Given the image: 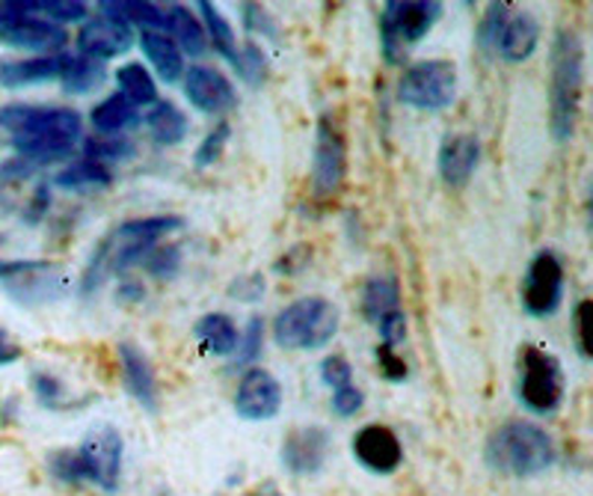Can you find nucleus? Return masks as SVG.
Listing matches in <instances>:
<instances>
[{"instance_id":"f257e3e1","label":"nucleus","mask_w":593,"mask_h":496,"mask_svg":"<svg viewBox=\"0 0 593 496\" xmlns=\"http://www.w3.org/2000/svg\"><path fill=\"white\" fill-rule=\"evenodd\" d=\"M181 226H185V217L178 215L137 217V220L119 224L111 235H104L102 244L95 247V254L90 256L81 291L93 294L111 273H125L131 265H139L152 247H158L167 235L178 232Z\"/></svg>"},{"instance_id":"f03ea898","label":"nucleus","mask_w":593,"mask_h":496,"mask_svg":"<svg viewBox=\"0 0 593 496\" xmlns=\"http://www.w3.org/2000/svg\"><path fill=\"white\" fill-rule=\"evenodd\" d=\"M558 452L547 428L529 420H508L492 431L483 446V461L492 473L508 478L543 476L555 464Z\"/></svg>"},{"instance_id":"7ed1b4c3","label":"nucleus","mask_w":593,"mask_h":496,"mask_svg":"<svg viewBox=\"0 0 593 496\" xmlns=\"http://www.w3.org/2000/svg\"><path fill=\"white\" fill-rule=\"evenodd\" d=\"M584 95V45L573 28L558 30L552 42L549 81V128L558 143L573 141Z\"/></svg>"},{"instance_id":"20e7f679","label":"nucleus","mask_w":593,"mask_h":496,"mask_svg":"<svg viewBox=\"0 0 593 496\" xmlns=\"http://www.w3.org/2000/svg\"><path fill=\"white\" fill-rule=\"evenodd\" d=\"M81 128H84L81 113L72 107L28 104L21 128L12 134V149L33 167H48V164H56L72 155Z\"/></svg>"},{"instance_id":"39448f33","label":"nucleus","mask_w":593,"mask_h":496,"mask_svg":"<svg viewBox=\"0 0 593 496\" xmlns=\"http://www.w3.org/2000/svg\"><path fill=\"white\" fill-rule=\"evenodd\" d=\"M339 324H342V316L333 300L309 294V298L288 303L273 319V339L279 348H288V351H318L333 342Z\"/></svg>"},{"instance_id":"423d86ee","label":"nucleus","mask_w":593,"mask_h":496,"mask_svg":"<svg viewBox=\"0 0 593 496\" xmlns=\"http://www.w3.org/2000/svg\"><path fill=\"white\" fill-rule=\"evenodd\" d=\"M519 404L531 413L549 416L564 404V369L552 351L540 345L519 348Z\"/></svg>"},{"instance_id":"0eeeda50","label":"nucleus","mask_w":593,"mask_h":496,"mask_svg":"<svg viewBox=\"0 0 593 496\" xmlns=\"http://www.w3.org/2000/svg\"><path fill=\"white\" fill-rule=\"evenodd\" d=\"M443 16L439 0H389L381 10V48L389 63H400Z\"/></svg>"},{"instance_id":"6e6552de","label":"nucleus","mask_w":593,"mask_h":496,"mask_svg":"<svg viewBox=\"0 0 593 496\" xmlns=\"http://www.w3.org/2000/svg\"><path fill=\"white\" fill-rule=\"evenodd\" d=\"M0 289L24 307H45L69 294V273L48 259H10L0 262Z\"/></svg>"},{"instance_id":"1a4fd4ad","label":"nucleus","mask_w":593,"mask_h":496,"mask_svg":"<svg viewBox=\"0 0 593 496\" xmlns=\"http://www.w3.org/2000/svg\"><path fill=\"white\" fill-rule=\"evenodd\" d=\"M0 42L37 54H60L69 33L37 16L30 0H0Z\"/></svg>"},{"instance_id":"9d476101","label":"nucleus","mask_w":593,"mask_h":496,"mask_svg":"<svg viewBox=\"0 0 593 496\" xmlns=\"http://www.w3.org/2000/svg\"><path fill=\"white\" fill-rule=\"evenodd\" d=\"M457 99L455 60H418L400 75L398 102L413 111H445Z\"/></svg>"},{"instance_id":"9b49d317","label":"nucleus","mask_w":593,"mask_h":496,"mask_svg":"<svg viewBox=\"0 0 593 496\" xmlns=\"http://www.w3.org/2000/svg\"><path fill=\"white\" fill-rule=\"evenodd\" d=\"M81 469H84V485H93L104 494H116L122 485V461H125V441L122 431L111 422H98L86 431L81 446H74Z\"/></svg>"},{"instance_id":"f8f14e48","label":"nucleus","mask_w":593,"mask_h":496,"mask_svg":"<svg viewBox=\"0 0 593 496\" xmlns=\"http://www.w3.org/2000/svg\"><path fill=\"white\" fill-rule=\"evenodd\" d=\"M344 182H347V137L333 113H321L315 128V152H312V194L318 203H326L342 194Z\"/></svg>"},{"instance_id":"ddd939ff","label":"nucleus","mask_w":593,"mask_h":496,"mask_svg":"<svg viewBox=\"0 0 593 496\" xmlns=\"http://www.w3.org/2000/svg\"><path fill=\"white\" fill-rule=\"evenodd\" d=\"M519 300L531 319H549L555 316L564 300V265L552 250H540L531 259L526 280L519 286Z\"/></svg>"},{"instance_id":"4468645a","label":"nucleus","mask_w":593,"mask_h":496,"mask_svg":"<svg viewBox=\"0 0 593 496\" xmlns=\"http://www.w3.org/2000/svg\"><path fill=\"white\" fill-rule=\"evenodd\" d=\"M333 452V437L324 425H300L288 431L279 446V461L291 476H318L326 467Z\"/></svg>"},{"instance_id":"2eb2a0df","label":"nucleus","mask_w":593,"mask_h":496,"mask_svg":"<svg viewBox=\"0 0 593 496\" xmlns=\"http://www.w3.org/2000/svg\"><path fill=\"white\" fill-rule=\"evenodd\" d=\"M353 458L360 467H365L374 476H392L398 473V467L404 464V443L389 425L383 422H371V425H362L351 441Z\"/></svg>"},{"instance_id":"dca6fc26","label":"nucleus","mask_w":593,"mask_h":496,"mask_svg":"<svg viewBox=\"0 0 593 496\" xmlns=\"http://www.w3.org/2000/svg\"><path fill=\"white\" fill-rule=\"evenodd\" d=\"M235 411L247 422H268L282 411V384L273 372L250 365L235 390Z\"/></svg>"},{"instance_id":"f3484780","label":"nucleus","mask_w":593,"mask_h":496,"mask_svg":"<svg viewBox=\"0 0 593 496\" xmlns=\"http://www.w3.org/2000/svg\"><path fill=\"white\" fill-rule=\"evenodd\" d=\"M185 95L196 111L202 113H229L238 107V93L229 78L214 66H190L185 69Z\"/></svg>"},{"instance_id":"a211bd4d","label":"nucleus","mask_w":593,"mask_h":496,"mask_svg":"<svg viewBox=\"0 0 593 496\" xmlns=\"http://www.w3.org/2000/svg\"><path fill=\"white\" fill-rule=\"evenodd\" d=\"M119 369H122V384L128 390V395L143 407L146 413H160V390H158V375H155V365L148 360V354L137 342H119Z\"/></svg>"},{"instance_id":"6ab92c4d","label":"nucleus","mask_w":593,"mask_h":496,"mask_svg":"<svg viewBox=\"0 0 593 496\" xmlns=\"http://www.w3.org/2000/svg\"><path fill=\"white\" fill-rule=\"evenodd\" d=\"M131 45H134V30L107 12H95V19L86 21L77 33V51L93 60H102V63L128 54Z\"/></svg>"},{"instance_id":"aec40b11","label":"nucleus","mask_w":593,"mask_h":496,"mask_svg":"<svg viewBox=\"0 0 593 496\" xmlns=\"http://www.w3.org/2000/svg\"><path fill=\"white\" fill-rule=\"evenodd\" d=\"M481 164V141L475 134H448L439 146V176L448 188H464L469 185V178L475 176V169Z\"/></svg>"},{"instance_id":"412c9836","label":"nucleus","mask_w":593,"mask_h":496,"mask_svg":"<svg viewBox=\"0 0 593 496\" xmlns=\"http://www.w3.org/2000/svg\"><path fill=\"white\" fill-rule=\"evenodd\" d=\"M540 45V21L531 12H510L496 42V56L504 63H526Z\"/></svg>"},{"instance_id":"4be33fe9","label":"nucleus","mask_w":593,"mask_h":496,"mask_svg":"<svg viewBox=\"0 0 593 496\" xmlns=\"http://www.w3.org/2000/svg\"><path fill=\"white\" fill-rule=\"evenodd\" d=\"M65 60H69V54L60 51V54H39V56H28V60H10V63H0V86L19 90V86L60 81V78H63Z\"/></svg>"},{"instance_id":"5701e85b","label":"nucleus","mask_w":593,"mask_h":496,"mask_svg":"<svg viewBox=\"0 0 593 496\" xmlns=\"http://www.w3.org/2000/svg\"><path fill=\"white\" fill-rule=\"evenodd\" d=\"M164 33L176 42L181 54L202 56L208 51L202 21L196 19L194 12L181 7V3H167L164 7Z\"/></svg>"},{"instance_id":"b1692460","label":"nucleus","mask_w":593,"mask_h":496,"mask_svg":"<svg viewBox=\"0 0 593 496\" xmlns=\"http://www.w3.org/2000/svg\"><path fill=\"white\" fill-rule=\"evenodd\" d=\"M139 48H143V54L148 56V63L155 66L160 81H167V84L181 81V75H185V54L178 51V45L167 33L143 30V33H139Z\"/></svg>"},{"instance_id":"393cba45","label":"nucleus","mask_w":593,"mask_h":496,"mask_svg":"<svg viewBox=\"0 0 593 496\" xmlns=\"http://www.w3.org/2000/svg\"><path fill=\"white\" fill-rule=\"evenodd\" d=\"M194 337L208 354L232 356L235 348H238L241 330H238V324L232 321V316H226V312H208V316H202V319L194 324Z\"/></svg>"},{"instance_id":"a878e982","label":"nucleus","mask_w":593,"mask_h":496,"mask_svg":"<svg viewBox=\"0 0 593 496\" xmlns=\"http://www.w3.org/2000/svg\"><path fill=\"white\" fill-rule=\"evenodd\" d=\"M146 128L148 137L158 146H178L190 132V120L176 102H160L158 99L152 104V111L146 113Z\"/></svg>"},{"instance_id":"bb28decb","label":"nucleus","mask_w":593,"mask_h":496,"mask_svg":"<svg viewBox=\"0 0 593 496\" xmlns=\"http://www.w3.org/2000/svg\"><path fill=\"white\" fill-rule=\"evenodd\" d=\"M400 309V286L389 273H374L368 282L362 286V316L368 321L386 319L389 312Z\"/></svg>"},{"instance_id":"cd10ccee","label":"nucleus","mask_w":593,"mask_h":496,"mask_svg":"<svg viewBox=\"0 0 593 496\" xmlns=\"http://www.w3.org/2000/svg\"><path fill=\"white\" fill-rule=\"evenodd\" d=\"M90 120H93V128L102 137H119L122 132H128L131 125H137L139 111L131 102H125L119 93H113L104 102L95 104Z\"/></svg>"},{"instance_id":"c85d7f7f","label":"nucleus","mask_w":593,"mask_h":496,"mask_svg":"<svg viewBox=\"0 0 593 496\" xmlns=\"http://www.w3.org/2000/svg\"><path fill=\"white\" fill-rule=\"evenodd\" d=\"M113 182L111 167H102L95 161L77 158L69 167H63L54 176V185L63 190H74V194H90V190H102Z\"/></svg>"},{"instance_id":"c756f323","label":"nucleus","mask_w":593,"mask_h":496,"mask_svg":"<svg viewBox=\"0 0 593 496\" xmlns=\"http://www.w3.org/2000/svg\"><path fill=\"white\" fill-rule=\"evenodd\" d=\"M98 12L116 16L125 24H137L143 30H158L164 33V3H152V0H102Z\"/></svg>"},{"instance_id":"7c9ffc66","label":"nucleus","mask_w":593,"mask_h":496,"mask_svg":"<svg viewBox=\"0 0 593 496\" xmlns=\"http://www.w3.org/2000/svg\"><path fill=\"white\" fill-rule=\"evenodd\" d=\"M196 7L202 12V30L205 39H208V45H211L220 56H226L229 63H235V56H238V33H235L232 21L226 19V16H222L214 3H208V0H199Z\"/></svg>"},{"instance_id":"2f4dec72","label":"nucleus","mask_w":593,"mask_h":496,"mask_svg":"<svg viewBox=\"0 0 593 496\" xmlns=\"http://www.w3.org/2000/svg\"><path fill=\"white\" fill-rule=\"evenodd\" d=\"M116 84H119V95L134 107H146V104L158 102V84L143 63H125L116 72Z\"/></svg>"},{"instance_id":"473e14b6","label":"nucleus","mask_w":593,"mask_h":496,"mask_svg":"<svg viewBox=\"0 0 593 496\" xmlns=\"http://www.w3.org/2000/svg\"><path fill=\"white\" fill-rule=\"evenodd\" d=\"M104 63L102 60H93V56H84V54H69V60H65V69H63V90L72 95H86L93 93V90H98L104 81Z\"/></svg>"},{"instance_id":"72a5a7b5","label":"nucleus","mask_w":593,"mask_h":496,"mask_svg":"<svg viewBox=\"0 0 593 496\" xmlns=\"http://www.w3.org/2000/svg\"><path fill=\"white\" fill-rule=\"evenodd\" d=\"M30 390L37 395V402L45 407V411L63 413V411H74V407H84L86 402H74L69 386L54 375V372H33L30 378Z\"/></svg>"},{"instance_id":"f704fd0d","label":"nucleus","mask_w":593,"mask_h":496,"mask_svg":"<svg viewBox=\"0 0 593 496\" xmlns=\"http://www.w3.org/2000/svg\"><path fill=\"white\" fill-rule=\"evenodd\" d=\"M134 155V143L125 141V137H90L84 141V158L95 161V164H116V161H128Z\"/></svg>"},{"instance_id":"c9c22d12","label":"nucleus","mask_w":593,"mask_h":496,"mask_svg":"<svg viewBox=\"0 0 593 496\" xmlns=\"http://www.w3.org/2000/svg\"><path fill=\"white\" fill-rule=\"evenodd\" d=\"M30 3H33L37 16H42L51 24H60V28L69 21L86 19V12H90L84 0H30Z\"/></svg>"},{"instance_id":"e433bc0d","label":"nucleus","mask_w":593,"mask_h":496,"mask_svg":"<svg viewBox=\"0 0 593 496\" xmlns=\"http://www.w3.org/2000/svg\"><path fill=\"white\" fill-rule=\"evenodd\" d=\"M229 137H232V125H229V122H217L211 132L205 134L202 143L196 146V152H194L196 167L199 169L214 167V164L222 158V152H226V143H229Z\"/></svg>"},{"instance_id":"4c0bfd02","label":"nucleus","mask_w":593,"mask_h":496,"mask_svg":"<svg viewBox=\"0 0 593 496\" xmlns=\"http://www.w3.org/2000/svg\"><path fill=\"white\" fill-rule=\"evenodd\" d=\"M232 66L241 75V81H247L252 86L264 84V78H268V56H264L261 45H256V42H247L243 48H238V56H235Z\"/></svg>"},{"instance_id":"58836bf2","label":"nucleus","mask_w":593,"mask_h":496,"mask_svg":"<svg viewBox=\"0 0 593 496\" xmlns=\"http://www.w3.org/2000/svg\"><path fill=\"white\" fill-rule=\"evenodd\" d=\"M261 345H264V321L259 316H252L247 321V328L238 337V348H235V365H256L261 360Z\"/></svg>"},{"instance_id":"ea45409f","label":"nucleus","mask_w":593,"mask_h":496,"mask_svg":"<svg viewBox=\"0 0 593 496\" xmlns=\"http://www.w3.org/2000/svg\"><path fill=\"white\" fill-rule=\"evenodd\" d=\"M48 473L51 478H56L60 485L77 487L84 485V469H81V461H77V452L74 450H56L48 455L45 461Z\"/></svg>"},{"instance_id":"a19ab883","label":"nucleus","mask_w":593,"mask_h":496,"mask_svg":"<svg viewBox=\"0 0 593 496\" xmlns=\"http://www.w3.org/2000/svg\"><path fill=\"white\" fill-rule=\"evenodd\" d=\"M510 16L508 3H490L487 12H483L481 28H478V48H481L487 56H496V42H499V33L504 28V21Z\"/></svg>"},{"instance_id":"79ce46f5","label":"nucleus","mask_w":593,"mask_h":496,"mask_svg":"<svg viewBox=\"0 0 593 496\" xmlns=\"http://www.w3.org/2000/svg\"><path fill=\"white\" fill-rule=\"evenodd\" d=\"M146 265V271L152 277H158V280H169V277H176L178 268H181V250H178L176 244H167V247H152L146 256H143V262Z\"/></svg>"},{"instance_id":"37998d69","label":"nucleus","mask_w":593,"mask_h":496,"mask_svg":"<svg viewBox=\"0 0 593 496\" xmlns=\"http://www.w3.org/2000/svg\"><path fill=\"white\" fill-rule=\"evenodd\" d=\"M264 291H268V282H264V277L259 271L241 273L238 280L229 282V298L241 300V303H259L264 298Z\"/></svg>"},{"instance_id":"c03bdc74","label":"nucleus","mask_w":593,"mask_h":496,"mask_svg":"<svg viewBox=\"0 0 593 496\" xmlns=\"http://www.w3.org/2000/svg\"><path fill=\"white\" fill-rule=\"evenodd\" d=\"M591 312L593 300H579V307L573 312V333H575V348L584 360H591Z\"/></svg>"},{"instance_id":"a18cd8bd","label":"nucleus","mask_w":593,"mask_h":496,"mask_svg":"<svg viewBox=\"0 0 593 496\" xmlns=\"http://www.w3.org/2000/svg\"><path fill=\"white\" fill-rule=\"evenodd\" d=\"M374 356H377V369H381V375L386 378V381H392V384H398V381H404L407 378V363H404V356L395 351V348L389 345H377V351H374Z\"/></svg>"},{"instance_id":"49530a36","label":"nucleus","mask_w":593,"mask_h":496,"mask_svg":"<svg viewBox=\"0 0 593 496\" xmlns=\"http://www.w3.org/2000/svg\"><path fill=\"white\" fill-rule=\"evenodd\" d=\"M321 381H324L330 390H335V386H344L353 381V365L347 363V356L342 354H330L321 363Z\"/></svg>"},{"instance_id":"de8ad7c7","label":"nucleus","mask_w":593,"mask_h":496,"mask_svg":"<svg viewBox=\"0 0 593 496\" xmlns=\"http://www.w3.org/2000/svg\"><path fill=\"white\" fill-rule=\"evenodd\" d=\"M362 404H365V393L356 386V381L333 390V411L339 413V416H356V413L362 411Z\"/></svg>"},{"instance_id":"09e8293b","label":"nucleus","mask_w":593,"mask_h":496,"mask_svg":"<svg viewBox=\"0 0 593 496\" xmlns=\"http://www.w3.org/2000/svg\"><path fill=\"white\" fill-rule=\"evenodd\" d=\"M309 262H312V244H294V247H288L285 256H279L277 259V273L294 277V273L303 271Z\"/></svg>"},{"instance_id":"8fccbe9b","label":"nucleus","mask_w":593,"mask_h":496,"mask_svg":"<svg viewBox=\"0 0 593 496\" xmlns=\"http://www.w3.org/2000/svg\"><path fill=\"white\" fill-rule=\"evenodd\" d=\"M377 330H381L383 345L398 348L404 339H407V312L398 309V312H389L386 319L377 321Z\"/></svg>"},{"instance_id":"3c124183","label":"nucleus","mask_w":593,"mask_h":496,"mask_svg":"<svg viewBox=\"0 0 593 496\" xmlns=\"http://www.w3.org/2000/svg\"><path fill=\"white\" fill-rule=\"evenodd\" d=\"M48 208H51V188H48V182H42L37 188V194L30 197L24 220H28V224H39V220L48 215Z\"/></svg>"},{"instance_id":"603ef678","label":"nucleus","mask_w":593,"mask_h":496,"mask_svg":"<svg viewBox=\"0 0 593 496\" xmlns=\"http://www.w3.org/2000/svg\"><path fill=\"white\" fill-rule=\"evenodd\" d=\"M243 21H247V30H268V37H277V24L270 21L264 7L247 3V7H243Z\"/></svg>"},{"instance_id":"864d4df0","label":"nucleus","mask_w":593,"mask_h":496,"mask_svg":"<svg viewBox=\"0 0 593 496\" xmlns=\"http://www.w3.org/2000/svg\"><path fill=\"white\" fill-rule=\"evenodd\" d=\"M21 356H24V348L15 342V337H12L10 330L0 328V365L19 363Z\"/></svg>"},{"instance_id":"5fc2aeb1","label":"nucleus","mask_w":593,"mask_h":496,"mask_svg":"<svg viewBox=\"0 0 593 496\" xmlns=\"http://www.w3.org/2000/svg\"><path fill=\"white\" fill-rule=\"evenodd\" d=\"M143 298H146V289H143V282H134V280H122L119 282V300H122V303H139Z\"/></svg>"},{"instance_id":"6e6d98bb","label":"nucleus","mask_w":593,"mask_h":496,"mask_svg":"<svg viewBox=\"0 0 593 496\" xmlns=\"http://www.w3.org/2000/svg\"><path fill=\"white\" fill-rule=\"evenodd\" d=\"M250 496H285V494H282V490H279V487L273 485V482H264V485L256 487V490H252Z\"/></svg>"}]
</instances>
